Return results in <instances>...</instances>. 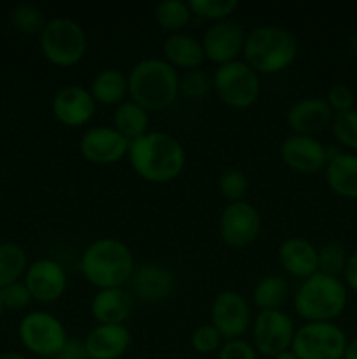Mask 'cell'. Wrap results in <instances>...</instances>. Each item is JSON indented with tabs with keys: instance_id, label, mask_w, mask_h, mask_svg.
Masks as SVG:
<instances>
[{
	"instance_id": "6da1fadb",
	"label": "cell",
	"mask_w": 357,
	"mask_h": 359,
	"mask_svg": "<svg viewBox=\"0 0 357 359\" xmlns=\"http://www.w3.org/2000/svg\"><path fill=\"white\" fill-rule=\"evenodd\" d=\"M126 158L139 177L154 184L174 181L186 167L184 146L174 135L158 130L132 140Z\"/></svg>"
},
{
	"instance_id": "7a4b0ae2",
	"label": "cell",
	"mask_w": 357,
	"mask_h": 359,
	"mask_svg": "<svg viewBox=\"0 0 357 359\" xmlns=\"http://www.w3.org/2000/svg\"><path fill=\"white\" fill-rule=\"evenodd\" d=\"M135 266L132 249L114 237L97 238L80 256V272L97 290L125 287Z\"/></svg>"
},
{
	"instance_id": "3957f363",
	"label": "cell",
	"mask_w": 357,
	"mask_h": 359,
	"mask_svg": "<svg viewBox=\"0 0 357 359\" xmlns=\"http://www.w3.org/2000/svg\"><path fill=\"white\" fill-rule=\"evenodd\" d=\"M178 79L177 70L163 58L140 60L128 74L130 100L149 112L164 111L177 100Z\"/></svg>"
},
{
	"instance_id": "277c9868",
	"label": "cell",
	"mask_w": 357,
	"mask_h": 359,
	"mask_svg": "<svg viewBox=\"0 0 357 359\" xmlns=\"http://www.w3.org/2000/svg\"><path fill=\"white\" fill-rule=\"evenodd\" d=\"M298 51V39L287 28L279 25H261L247 32L241 55L244 62L259 76H272L293 65Z\"/></svg>"
},
{
	"instance_id": "5b68a950",
	"label": "cell",
	"mask_w": 357,
	"mask_h": 359,
	"mask_svg": "<svg viewBox=\"0 0 357 359\" xmlns=\"http://www.w3.org/2000/svg\"><path fill=\"white\" fill-rule=\"evenodd\" d=\"M349 304L346 286L340 277L314 273L300 284L293 298L296 314L307 323H332Z\"/></svg>"
},
{
	"instance_id": "8992f818",
	"label": "cell",
	"mask_w": 357,
	"mask_h": 359,
	"mask_svg": "<svg viewBox=\"0 0 357 359\" xmlns=\"http://www.w3.org/2000/svg\"><path fill=\"white\" fill-rule=\"evenodd\" d=\"M42 55L56 67H74L84 58L88 37L84 28L70 18H52L38 34Z\"/></svg>"
},
{
	"instance_id": "52a82bcc",
	"label": "cell",
	"mask_w": 357,
	"mask_h": 359,
	"mask_svg": "<svg viewBox=\"0 0 357 359\" xmlns=\"http://www.w3.org/2000/svg\"><path fill=\"white\" fill-rule=\"evenodd\" d=\"M214 91L231 109H248L261 95L259 74L244 60L224 63L212 74Z\"/></svg>"
},
{
	"instance_id": "ba28073f",
	"label": "cell",
	"mask_w": 357,
	"mask_h": 359,
	"mask_svg": "<svg viewBox=\"0 0 357 359\" xmlns=\"http://www.w3.org/2000/svg\"><path fill=\"white\" fill-rule=\"evenodd\" d=\"M18 337L24 349L41 358H56L69 340L63 323L44 311L28 312L18 326Z\"/></svg>"
},
{
	"instance_id": "9c48e42d",
	"label": "cell",
	"mask_w": 357,
	"mask_h": 359,
	"mask_svg": "<svg viewBox=\"0 0 357 359\" xmlns=\"http://www.w3.org/2000/svg\"><path fill=\"white\" fill-rule=\"evenodd\" d=\"M346 342L345 332L335 323H304L290 349L300 359H343Z\"/></svg>"
},
{
	"instance_id": "30bf717a",
	"label": "cell",
	"mask_w": 357,
	"mask_h": 359,
	"mask_svg": "<svg viewBox=\"0 0 357 359\" xmlns=\"http://www.w3.org/2000/svg\"><path fill=\"white\" fill-rule=\"evenodd\" d=\"M251 330L254 349L258 351V354L272 359L284 351H289L296 335L294 321L282 309L259 311Z\"/></svg>"
},
{
	"instance_id": "8fae6325",
	"label": "cell",
	"mask_w": 357,
	"mask_h": 359,
	"mask_svg": "<svg viewBox=\"0 0 357 359\" xmlns=\"http://www.w3.org/2000/svg\"><path fill=\"white\" fill-rule=\"evenodd\" d=\"M261 214L251 202L227 203L219 216V235L230 248H247L261 233Z\"/></svg>"
},
{
	"instance_id": "7c38bea8",
	"label": "cell",
	"mask_w": 357,
	"mask_h": 359,
	"mask_svg": "<svg viewBox=\"0 0 357 359\" xmlns=\"http://www.w3.org/2000/svg\"><path fill=\"white\" fill-rule=\"evenodd\" d=\"M210 318L224 340L241 339L252 326L251 305L247 298L233 290L220 291L214 298Z\"/></svg>"
},
{
	"instance_id": "4fadbf2b",
	"label": "cell",
	"mask_w": 357,
	"mask_h": 359,
	"mask_svg": "<svg viewBox=\"0 0 357 359\" xmlns=\"http://www.w3.org/2000/svg\"><path fill=\"white\" fill-rule=\"evenodd\" d=\"M245 39H247V32L238 21H217L212 27L206 28L203 35L202 46L205 60H210L217 65L234 62L244 53Z\"/></svg>"
},
{
	"instance_id": "5bb4252c",
	"label": "cell",
	"mask_w": 357,
	"mask_h": 359,
	"mask_svg": "<svg viewBox=\"0 0 357 359\" xmlns=\"http://www.w3.org/2000/svg\"><path fill=\"white\" fill-rule=\"evenodd\" d=\"M130 293L146 304H160L174 297L177 290V279L170 269L156 262L140 263L135 266L130 279Z\"/></svg>"
},
{
	"instance_id": "9a60e30c",
	"label": "cell",
	"mask_w": 357,
	"mask_h": 359,
	"mask_svg": "<svg viewBox=\"0 0 357 359\" xmlns=\"http://www.w3.org/2000/svg\"><path fill=\"white\" fill-rule=\"evenodd\" d=\"M130 142L114 126L98 125L86 130L79 142L84 160L94 165H112L128 156Z\"/></svg>"
},
{
	"instance_id": "2e32d148",
	"label": "cell",
	"mask_w": 357,
	"mask_h": 359,
	"mask_svg": "<svg viewBox=\"0 0 357 359\" xmlns=\"http://www.w3.org/2000/svg\"><path fill=\"white\" fill-rule=\"evenodd\" d=\"M280 156L286 167L298 174L312 175L324 170L328 163V146L317 137L290 133L280 146Z\"/></svg>"
},
{
	"instance_id": "e0dca14e",
	"label": "cell",
	"mask_w": 357,
	"mask_h": 359,
	"mask_svg": "<svg viewBox=\"0 0 357 359\" xmlns=\"http://www.w3.org/2000/svg\"><path fill=\"white\" fill-rule=\"evenodd\" d=\"M24 286L31 294V300L41 304H52L65 294L69 280L66 272L58 262L49 258L30 263L24 273Z\"/></svg>"
},
{
	"instance_id": "ac0fdd59",
	"label": "cell",
	"mask_w": 357,
	"mask_h": 359,
	"mask_svg": "<svg viewBox=\"0 0 357 359\" xmlns=\"http://www.w3.org/2000/svg\"><path fill=\"white\" fill-rule=\"evenodd\" d=\"M51 109L56 121L69 128H77L91 121L97 111V102L91 97L90 90L69 84L56 91Z\"/></svg>"
},
{
	"instance_id": "d6986e66",
	"label": "cell",
	"mask_w": 357,
	"mask_h": 359,
	"mask_svg": "<svg viewBox=\"0 0 357 359\" xmlns=\"http://www.w3.org/2000/svg\"><path fill=\"white\" fill-rule=\"evenodd\" d=\"M335 112L326 98L304 97L294 102L286 114V123L296 135L315 137L332 123Z\"/></svg>"
},
{
	"instance_id": "ffe728a7",
	"label": "cell",
	"mask_w": 357,
	"mask_h": 359,
	"mask_svg": "<svg viewBox=\"0 0 357 359\" xmlns=\"http://www.w3.org/2000/svg\"><path fill=\"white\" fill-rule=\"evenodd\" d=\"M88 359H119L132 344V333L125 325H97L83 340Z\"/></svg>"
},
{
	"instance_id": "44dd1931",
	"label": "cell",
	"mask_w": 357,
	"mask_h": 359,
	"mask_svg": "<svg viewBox=\"0 0 357 359\" xmlns=\"http://www.w3.org/2000/svg\"><path fill=\"white\" fill-rule=\"evenodd\" d=\"M326 184L342 198L357 200V154L328 147Z\"/></svg>"
},
{
	"instance_id": "7402d4cb",
	"label": "cell",
	"mask_w": 357,
	"mask_h": 359,
	"mask_svg": "<svg viewBox=\"0 0 357 359\" xmlns=\"http://www.w3.org/2000/svg\"><path fill=\"white\" fill-rule=\"evenodd\" d=\"M280 266L296 279H308L318 272V249L303 237H290L280 244L276 252Z\"/></svg>"
},
{
	"instance_id": "603a6c76",
	"label": "cell",
	"mask_w": 357,
	"mask_h": 359,
	"mask_svg": "<svg viewBox=\"0 0 357 359\" xmlns=\"http://www.w3.org/2000/svg\"><path fill=\"white\" fill-rule=\"evenodd\" d=\"M135 307V298L125 287L98 290L91 298V316L98 325H125Z\"/></svg>"
},
{
	"instance_id": "cb8c5ba5",
	"label": "cell",
	"mask_w": 357,
	"mask_h": 359,
	"mask_svg": "<svg viewBox=\"0 0 357 359\" xmlns=\"http://www.w3.org/2000/svg\"><path fill=\"white\" fill-rule=\"evenodd\" d=\"M164 62L170 63L175 70H195L202 67L205 62L202 41L189 34H172L163 42Z\"/></svg>"
},
{
	"instance_id": "d4e9b609",
	"label": "cell",
	"mask_w": 357,
	"mask_h": 359,
	"mask_svg": "<svg viewBox=\"0 0 357 359\" xmlns=\"http://www.w3.org/2000/svg\"><path fill=\"white\" fill-rule=\"evenodd\" d=\"M90 93L97 104L118 107L128 95V76L119 69L100 70L91 81Z\"/></svg>"
},
{
	"instance_id": "484cf974",
	"label": "cell",
	"mask_w": 357,
	"mask_h": 359,
	"mask_svg": "<svg viewBox=\"0 0 357 359\" xmlns=\"http://www.w3.org/2000/svg\"><path fill=\"white\" fill-rule=\"evenodd\" d=\"M112 126L132 142L149 132V111L133 100L121 102L112 116Z\"/></svg>"
},
{
	"instance_id": "4316f807",
	"label": "cell",
	"mask_w": 357,
	"mask_h": 359,
	"mask_svg": "<svg viewBox=\"0 0 357 359\" xmlns=\"http://www.w3.org/2000/svg\"><path fill=\"white\" fill-rule=\"evenodd\" d=\"M289 297V284L282 276L270 273L261 277L252 290V302L259 311H276Z\"/></svg>"
},
{
	"instance_id": "83f0119b",
	"label": "cell",
	"mask_w": 357,
	"mask_h": 359,
	"mask_svg": "<svg viewBox=\"0 0 357 359\" xmlns=\"http://www.w3.org/2000/svg\"><path fill=\"white\" fill-rule=\"evenodd\" d=\"M28 256L21 245L14 242L0 244V290L9 284L18 283L24 277L28 269Z\"/></svg>"
},
{
	"instance_id": "f1b7e54d",
	"label": "cell",
	"mask_w": 357,
	"mask_h": 359,
	"mask_svg": "<svg viewBox=\"0 0 357 359\" xmlns=\"http://www.w3.org/2000/svg\"><path fill=\"white\" fill-rule=\"evenodd\" d=\"M192 13L189 2L184 0H163L154 7V20L163 30L172 34H181L191 21Z\"/></svg>"
},
{
	"instance_id": "f546056e",
	"label": "cell",
	"mask_w": 357,
	"mask_h": 359,
	"mask_svg": "<svg viewBox=\"0 0 357 359\" xmlns=\"http://www.w3.org/2000/svg\"><path fill=\"white\" fill-rule=\"evenodd\" d=\"M217 188L227 203L245 202L251 191V181L240 168H226L217 179Z\"/></svg>"
},
{
	"instance_id": "4dcf8cb0",
	"label": "cell",
	"mask_w": 357,
	"mask_h": 359,
	"mask_svg": "<svg viewBox=\"0 0 357 359\" xmlns=\"http://www.w3.org/2000/svg\"><path fill=\"white\" fill-rule=\"evenodd\" d=\"M214 90V79L202 69L188 70L178 79V95L189 100H202Z\"/></svg>"
},
{
	"instance_id": "1f68e13d",
	"label": "cell",
	"mask_w": 357,
	"mask_h": 359,
	"mask_svg": "<svg viewBox=\"0 0 357 359\" xmlns=\"http://www.w3.org/2000/svg\"><path fill=\"white\" fill-rule=\"evenodd\" d=\"M10 23L21 34H41L44 28V14L37 6L31 4H18L10 11Z\"/></svg>"
},
{
	"instance_id": "d6a6232c",
	"label": "cell",
	"mask_w": 357,
	"mask_h": 359,
	"mask_svg": "<svg viewBox=\"0 0 357 359\" xmlns=\"http://www.w3.org/2000/svg\"><path fill=\"white\" fill-rule=\"evenodd\" d=\"M349 252L338 242H329L318 249V272L326 276L340 277L345 272Z\"/></svg>"
},
{
	"instance_id": "836d02e7",
	"label": "cell",
	"mask_w": 357,
	"mask_h": 359,
	"mask_svg": "<svg viewBox=\"0 0 357 359\" xmlns=\"http://www.w3.org/2000/svg\"><path fill=\"white\" fill-rule=\"evenodd\" d=\"M192 16L202 20L223 21L230 20L231 14L238 9L237 0H188Z\"/></svg>"
},
{
	"instance_id": "e575fe53",
	"label": "cell",
	"mask_w": 357,
	"mask_h": 359,
	"mask_svg": "<svg viewBox=\"0 0 357 359\" xmlns=\"http://www.w3.org/2000/svg\"><path fill=\"white\" fill-rule=\"evenodd\" d=\"M331 128L340 146L357 151V109L335 114Z\"/></svg>"
},
{
	"instance_id": "d590c367",
	"label": "cell",
	"mask_w": 357,
	"mask_h": 359,
	"mask_svg": "<svg viewBox=\"0 0 357 359\" xmlns=\"http://www.w3.org/2000/svg\"><path fill=\"white\" fill-rule=\"evenodd\" d=\"M224 342H226V340L223 339L219 330H217L212 323H209V325H200L198 328L192 332L191 337V346L198 354L219 353V349L223 347Z\"/></svg>"
},
{
	"instance_id": "8d00e7d4",
	"label": "cell",
	"mask_w": 357,
	"mask_h": 359,
	"mask_svg": "<svg viewBox=\"0 0 357 359\" xmlns=\"http://www.w3.org/2000/svg\"><path fill=\"white\" fill-rule=\"evenodd\" d=\"M2 298L6 311H24L31 304L30 291L21 280L2 287Z\"/></svg>"
},
{
	"instance_id": "74e56055",
	"label": "cell",
	"mask_w": 357,
	"mask_h": 359,
	"mask_svg": "<svg viewBox=\"0 0 357 359\" xmlns=\"http://www.w3.org/2000/svg\"><path fill=\"white\" fill-rule=\"evenodd\" d=\"M326 102H328L335 114H340V112H346L354 109L356 95H354L352 88L346 86V84H335L332 88H329L328 95H326Z\"/></svg>"
},
{
	"instance_id": "f35d334b",
	"label": "cell",
	"mask_w": 357,
	"mask_h": 359,
	"mask_svg": "<svg viewBox=\"0 0 357 359\" xmlns=\"http://www.w3.org/2000/svg\"><path fill=\"white\" fill-rule=\"evenodd\" d=\"M217 359H258V351L247 340H226L219 349Z\"/></svg>"
},
{
	"instance_id": "ab89813d",
	"label": "cell",
	"mask_w": 357,
	"mask_h": 359,
	"mask_svg": "<svg viewBox=\"0 0 357 359\" xmlns=\"http://www.w3.org/2000/svg\"><path fill=\"white\" fill-rule=\"evenodd\" d=\"M55 359H88L86 351H84V344L79 342V340L69 339L65 347L62 349V353Z\"/></svg>"
},
{
	"instance_id": "60d3db41",
	"label": "cell",
	"mask_w": 357,
	"mask_h": 359,
	"mask_svg": "<svg viewBox=\"0 0 357 359\" xmlns=\"http://www.w3.org/2000/svg\"><path fill=\"white\" fill-rule=\"evenodd\" d=\"M342 277L345 286L357 293V251H354L352 255L349 256V262H346L345 272H343Z\"/></svg>"
},
{
	"instance_id": "b9f144b4",
	"label": "cell",
	"mask_w": 357,
	"mask_h": 359,
	"mask_svg": "<svg viewBox=\"0 0 357 359\" xmlns=\"http://www.w3.org/2000/svg\"><path fill=\"white\" fill-rule=\"evenodd\" d=\"M343 359H357V337L346 342L345 353H343Z\"/></svg>"
},
{
	"instance_id": "7bdbcfd3",
	"label": "cell",
	"mask_w": 357,
	"mask_h": 359,
	"mask_svg": "<svg viewBox=\"0 0 357 359\" xmlns=\"http://www.w3.org/2000/svg\"><path fill=\"white\" fill-rule=\"evenodd\" d=\"M273 359H300V358L296 356V353H294L293 349H289V351H284V353L276 354V356Z\"/></svg>"
},
{
	"instance_id": "ee69618b",
	"label": "cell",
	"mask_w": 357,
	"mask_h": 359,
	"mask_svg": "<svg viewBox=\"0 0 357 359\" xmlns=\"http://www.w3.org/2000/svg\"><path fill=\"white\" fill-rule=\"evenodd\" d=\"M0 359H28V358L21 353H6V354H0Z\"/></svg>"
},
{
	"instance_id": "f6af8a7d",
	"label": "cell",
	"mask_w": 357,
	"mask_h": 359,
	"mask_svg": "<svg viewBox=\"0 0 357 359\" xmlns=\"http://www.w3.org/2000/svg\"><path fill=\"white\" fill-rule=\"evenodd\" d=\"M350 46H352V51L357 55V34L354 35V39H352V42H350Z\"/></svg>"
},
{
	"instance_id": "bcb514c9",
	"label": "cell",
	"mask_w": 357,
	"mask_h": 359,
	"mask_svg": "<svg viewBox=\"0 0 357 359\" xmlns=\"http://www.w3.org/2000/svg\"><path fill=\"white\" fill-rule=\"evenodd\" d=\"M4 311H6V305H4V298H2V290H0V316L4 314Z\"/></svg>"
}]
</instances>
